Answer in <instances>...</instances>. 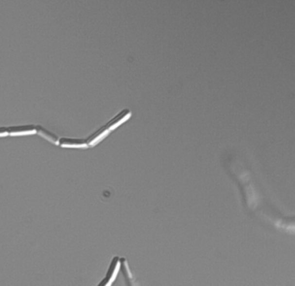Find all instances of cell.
Returning <instances> with one entry per match:
<instances>
[{
	"label": "cell",
	"instance_id": "obj_1",
	"mask_svg": "<svg viewBox=\"0 0 295 286\" xmlns=\"http://www.w3.org/2000/svg\"><path fill=\"white\" fill-rule=\"evenodd\" d=\"M121 260L119 257H114L110 264V267L106 272V277L100 284V286H111L114 282L115 278L118 275L119 271L121 270Z\"/></svg>",
	"mask_w": 295,
	"mask_h": 286
},
{
	"label": "cell",
	"instance_id": "obj_2",
	"mask_svg": "<svg viewBox=\"0 0 295 286\" xmlns=\"http://www.w3.org/2000/svg\"><path fill=\"white\" fill-rule=\"evenodd\" d=\"M110 129L108 128V127L104 126L102 128H100L98 131L94 132L92 135L89 136L86 141H87V145L88 147H94L96 144H98L100 142H102L103 139H106V137L108 136V134L110 133Z\"/></svg>",
	"mask_w": 295,
	"mask_h": 286
},
{
	"label": "cell",
	"instance_id": "obj_3",
	"mask_svg": "<svg viewBox=\"0 0 295 286\" xmlns=\"http://www.w3.org/2000/svg\"><path fill=\"white\" fill-rule=\"evenodd\" d=\"M7 130H8L9 135L13 136V137L36 134L35 127L32 126V125L10 127L7 128Z\"/></svg>",
	"mask_w": 295,
	"mask_h": 286
},
{
	"label": "cell",
	"instance_id": "obj_4",
	"mask_svg": "<svg viewBox=\"0 0 295 286\" xmlns=\"http://www.w3.org/2000/svg\"><path fill=\"white\" fill-rule=\"evenodd\" d=\"M58 145L61 147L74 148V149H86L88 147L86 139H69V138L59 139Z\"/></svg>",
	"mask_w": 295,
	"mask_h": 286
},
{
	"label": "cell",
	"instance_id": "obj_5",
	"mask_svg": "<svg viewBox=\"0 0 295 286\" xmlns=\"http://www.w3.org/2000/svg\"><path fill=\"white\" fill-rule=\"evenodd\" d=\"M35 131H36V134H38L40 137H42L43 139L47 140L50 143L55 144V145H58L59 138L55 135V133H53L52 131H48L47 129H45V128L41 127V126H36L35 127Z\"/></svg>",
	"mask_w": 295,
	"mask_h": 286
},
{
	"label": "cell",
	"instance_id": "obj_6",
	"mask_svg": "<svg viewBox=\"0 0 295 286\" xmlns=\"http://www.w3.org/2000/svg\"><path fill=\"white\" fill-rule=\"evenodd\" d=\"M9 136L8 130L6 127H0V138H4Z\"/></svg>",
	"mask_w": 295,
	"mask_h": 286
}]
</instances>
